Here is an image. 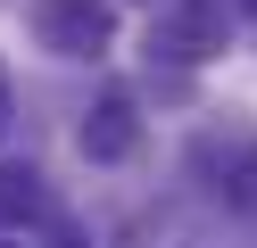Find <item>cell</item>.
I'll return each mask as SVG.
<instances>
[{"label":"cell","instance_id":"cell-2","mask_svg":"<svg viewBox=\"0 0 257 248\" xmlns=\"http://www.w3.org/2000/svg\"><path fill=\"white\" fill-rule=\"evenodd\" d=\"M224 0H183V9H166L158 17V50L166 58H183V66H199V58H224Z\"/></svg>","mask_w":257,"mask_h":248},{"label":"cell","instance_id":"cell-7","mask_svg":"<svg viewBox=\"0 0 257 248\" xmlns=\"http://www.w3.org/2000/svg\"><path fill=\"white\" fill-rule=\"evenodd\" d=\"M240 9H257V0H240Z\"/></svg>","mask_w":257,"mask_h":248},{"label":"cell","instance_id":"cell-4","mask_svg":"<svg viewBox=\"0 0 257 248\" xmlns=\"http://www.w3.org/2000/svg\"><path fill=\"white\" fill-rule=\"evenodd\" d=\"M133 149H141L133 99H100V108L83 116V157H91V165H116V157H133Z\"/></svg>","mask_w":257,"mask_h":248},{"label":"cell","instance_id":"cell-3","mask_svg":"<svg viewBox=\"0 0 257 248\" xmlns=\"http://www.w3.org/2000/svg\"><path fill=\"white\" fill-rule=\"evenodd\" d=\"M199 165L216 174V190L232 198V207L257 215V141H240V132H224V141H216V132H207V141H199Z\"/></svg>","mask_w":257,"mask_h":248},{"label":"cell","instance_id":"cell-1","mask_svg":"<svg viewBox=\"0 0 257 248\" xmlns=\"http://www.w3.org/2000/svg\"><path fill=\"white\" fill-rule=\"evenodd\" d=\"M34 33L58 58H100V50L116 42V17H108L100 0H34Z\"/></svg>","mask_w":257,"mask_h":248},{"label":"cell","instance_id":"cell-5","mask_svg":"<svg viewBox=\"0 0 257 248\" xmlns=\"http://www.w3.org/2000/svg\"><path fill=\"white\" fill-rule=\"evenodd\" d=\"M34 207H42V182L25 165H0V223H25Z\"/></svg>","mask_w":257,"mask_h":248},{"label":"cell","instance_id":"cell-6","mask_svg":"<svg viewBox=\"0 0 257 248\" xmlns=\"http://www.w3.org/2000/svg\"><path fill=\"white\" fill-rule=\"evenodd\" d=\"M0 132H9V75H0Z\"/></svg>","mask_w":257,"mask_h":248}]
</instances>
